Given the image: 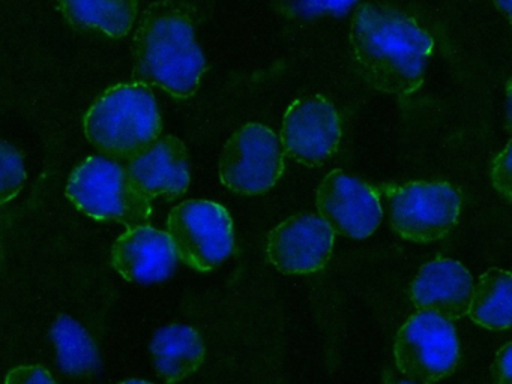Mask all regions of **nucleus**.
<instances>
[{"mask_svg": "<svg viewBox=\"0 0 512 384\" xmlns=\"http://www.w3.org/2000/svg\"><path fill=\"white\" fill-rule=\"evenodd\" d=\"M383 384H431L424 383V381L415 380V378L407 377L403 372L398 371H389L388 374L385 375V380H383Z\"/></svg>", "mask_w": 512, "mask_h": 384, "instance_id": "b1692460", "label": "nucleus"}, {"mask_svg": "<svg viewBox=\"0 0 512 384\" xmlns=\"http://www.w3.org/2000/svg\"><path fill=\"white\" fill-rule=\"evenodd\" d=\"M358 0H296L293 11L301 17H317V15H343Z\"/></svg>", "mask_w": 512, "mask_h": 384, "instance_id": "412c9836", "label": "nucleus"}, {"mask_svg": "<svg viewBox=\"0 0 512 384\" xmlns=\"http://www.w3.org/2000/svg\"><path fill=\"white\" fill-rule=\"evenodd\" d=\"M454 321L430 311H418L398 330L394 359L398 371L424 383L448 378L460 360Z\"/></svg>", "mask_w": 512, "mask_h": 384, "instance_id": "0eeeda50", "label": "nucleus"}, {"mask_svg": "<svg viewBox=\"0 0 512 384\" xmlns=\"http://www.w3.org/2000/svg\"><path fill=\"white\" fill-rule=\"evenodd\" d=\"M167 231L151 225L128 228L116 239L110 254L113 269L125 281L152 284L172 276L178 261Z\"/></svg>", "mask_w": 512, "mask_h": 384, "instance_id": "ddd939ff", "label": "nucleus"}, {"mask_svg": "<svg viewBox=\"0 0 512 384\" xmlns=\"http://www.w3.org/2000/svg\"><path fill=\"white\" fill-rule=\"evenodd\" d=\"M5 384H56V381L44 366L23 365L8 372Z\"/></svg>", "mask_w": 512, "mask_h": 384, "instance_id": "4be33fe9", "label": "nucleus"}, {"mask_svg": "<svg viewBox=\"0 0 512 384\" xmlns=\"http://www.w3.org/2000/svg\"><path fill=\"white\" fill-rule=\"evenodd\" d=\"M152 365L166 384H178L191 377L205 362L206 348L194 327L169 324L155 332L151 345Z\"/></svg>", "mask_w": 512, "mask_h": 384, "instance_id": "2eb2a0df", "label": "nucleus"}, {"mask_svg": "<svg viewBox=\"0 0 512 384\" xmlns=\"http://www.w3.org/2000/svg\"><path fill=\"white\" fill-rule=\"evenodd\" d=\"M58 363L68 375L89 377L100 366L97 344L85 327L68 315H59L52 326Z\"/></svg>", "mask_w": 512, "mask_h": 384, "instance_id": "a211bd4d", "label": "nucleus"}, {"mask_svg": "<svg viewBox=\"0 0 512 384\" xmlns=\"http://www.w3.org/2000/svg\"><path fill=\"white\" fill-rule=\"evenodd\" d=\"M316 206L335 234L353 240L370 237L385 213L377 189L343 170L323 177L317 188Z\"/></svg>", "mask_w": 512, "mask_h": 384, "instance_id": "9d476101", "label": "nucleus"}, {"mask_svg": "<svg viewBox=\"0 0 512 384\" xmlns=\"http://www.w3.org/2000/svg\"><path fill=\"white\" fill-rule=\"evenodd\" d=\"M335 231L322 216L298 213L274 228L268 236V260L284 275H310L331 260Z\"/></svg>", "mask_w": 512, "mask_h": 384, "instance_id": "9b49d317", "label": "nucleus"}, {"mask_svg": "<svg viewBox=\"0 0 512 384\" xmlns=\"http://www.w3.org/2000/svg\"><path fill=\"white\" fill-rule=\"evenodd\" d=\"M505 128L512 135V78L506 84V120Z\"/></svg>", "mask_w": 512, "mask_h": 384, "instance_id": "393cba45", "label": "nucleus"}, {"mask_svg": "<svg viewBox=\"0 0 512 384\" xmlns=\"http://www.w3.org/2000/svg\"><path fill=\"white\" fill-rule=\"evenodd\" d=\"M473 278L469 270L452 258L428 261L410 284V300L418 311L436 312L446 320L457 321L469 315Z\"/></svg>", "mask_w": 512, "mask_h": 384, "instance_id": "f8f14e48", "label": "nucleus"}, {"mask_svg": "<svg viewBox=\"0 0 512 384\" xmlns=\"http://www.w3.org/2000/svg\"><path fill=\"white\" fill-rule=\"evenodd\" d=\"M0 155V195L2 204H7L19 195L25 185V158L23 153L8 141H2Z\"/></svg>", "mask_w": 512, "mask_h": 384, "instance_id": "6ab92c4d", "label": "nucleus"}, {"mask_svg": "<svg viewBox=\"0 0 512 384\" xmlns=\"http://www.w3.org/2000/svg\"><path fill=\"white\" fill-rule=\"evenodd\" d=\"M280 140L290 159L307 167H319L340 147V116L325 96L296 99L284 113Z\"/></svg>", "mask_w": 512, "mask_h": 384, "instance_id": "1a4fd4ad", "label": "nucleus"}, {"mask_svg": "<svg viewBox=\"0 0 512 384\" xmlns=\"http://www.w3.org/2000/svg\"><path fill=\"white\" fill-rule=\"evenodd\" d=\"M119 384H152V383H149V381H143V380H127V381H122V383H119Z\"/></svg>", "mask_w": 512, "mask_h": 384, "instance_id": "bb28decb", "label": "nucleus"}, {"mask_svg": "<svg viewBox=\"0 0 512 384\" xmlns=\"http://www.w3.org/2000/svg\"><path fill=\"white\" fill-rule=\"evenodd\" d=\"M58 5L77 29L116 39L127 35L133 27L139 0H58Z\"/></svg>", "mask_w": 512, "mask_h": 384, "instance_id": "dca6fc26", "label": "nucleus"}, {"mask_svg": "<svg viewBox=\"0 0 512 384\" xmlns=\"http://www.w3.org/2000/svg\"><path fill=\"white\" fill-rule=\"evenodd\" d=\"M491 183L503 198L512 203V140L493 159Z\"/></svg>", "mask_w": 512, "mask_h": 384, "instance_id": "aec40b11", "label": "nucleus"}, {"mask_svg": "<svg viewBox=\"0 0 512 384\" xmlns=\"http://www.w3.org/2000/svg\"><path fill=\"white\" fill-rule=\"evenodd\" d=\"M470 320L488 330L512 327V273L506 270H487L479 276L473 290Z\"/></svg>", "mask_w": 512, "mask_h": 384, "instance_id": "f3484780", "label": "nucleus"}, {"mask_svg": "<svg viewBox=\"0 0 512 384\" xmlns=\"http://www.w3.org/2000/svg\"><path fill=\"white\" fill-rule=\"evenodd\" d=\"M125 167L137 191L151 201L158 197L178 200L190 186L187 147L173 135L158 138Z\"/></svg>", "mask_w": 512, "mask_h": 384, "instance_id": "4468645a", "label": "nucleus"}, {"mask_svg": "<svg viewBox=\"0 0 512 384\" xmlns=\"http://www.w3.org/2000/svg\"><path fill=\"white\" fill-rule=\"evenodd\" d=\"M134 80L160 87L173 98L193 96L206 60L190 11L175 0H161L143 12L133 42Z\"/></svg>", "mask_w": 512, "mask_h": 384, "instance_id": "f03ea898", "label": "nucleus"}, {"mask_svg": "<svg viewBox=\"0 0 512 384\" xmlns=\"http://www.w3.org/2000/svg\"><path fill=\"white\" fill-rule=\"evenodd\" d=\"M167 233L182 263L197 272H211L235 248L229 210L209 200H188L170 210Z\"/></svg>", "mask_w": 512, "mask_h": 384, "instance_id": "423d86ee", "label": "nucleus"}, {"mask_svg": "<svg viewBox=\"0 0 512 384\" xmlns=\"http://www.w3.org/2000/svg\"><path fill=\"white\" fill-rule=\"evenodd\" d=\"M67 197L76 209L97 221L119 222L128 228L151 221V200L137 191L122 162L106 156H89L74 168Z\"/></svg>", "mask_w": 512, "mask_h": 384, "instance_id": "20e7f679", "label": "nucleus"}, {"mask_svg": "<svg viewBox=\"0 0 512 384\" xmlns=\"http://www.w3.org/2000/svg\"><path fill=\"white\" fill-rule=\"evenodd\" d=\"M83 128L98 152L127 164L160 138L163 120L151 87L136 81L116 84L98 96Z\"/></svg>", "mask_w": 512, "mask_h": 384, "instance_id": "7ed1b4c3", "label": "nucleus"}, {"mask_svg": "<svg viewBox=\"0 0 512 384\" xmlns=\"http://www.w3.org/2000/svg\"><path fill=\"white\" fill-rule=\"evenodd\" d=\"M493 2L496 8L499 9V12L505 15L506 20L512 26V0H493Z\"/></svg>", "mask_w": 512, "mask_h": 384, "instance_id": "a878e982", "label": "nucleus"}, {"mask_svg": "<svg viewBox=\"0 0 512 384\" xmlns=\"http://www.w3.org/2000/svg\"><path fill=\"white\" fill-rule=\"evenodd\" d=\"M350 51L361 77L379 92L406 96L424 83L433 36L386 3H362L350 23Z\"/></svg>", "mask_w": 512, "mask_h": 384, "instance_id": "f257e3e1", "label": "nucleus"}, {"mask_svg": "<svg viewBox=\"0 0 512 384\" xmlns=\"http://www.w3.org/2000/svg\"><path fill=\"white\" fill-rule=\"evenodd\" d=\"M218 167L221 183L235 194H265L283 176V144L268 126L247 123L224 144Z\"/></svg>", "mask_w": 512, "mask_h": 384, "instance_id": "6e6552de", "label": "nucleus"}, {"mask_svg": "<svg viewBox=\"0 0 512 384\" xmlns=\"http://www.w3.org/2000/svg\"><path fill=\"white\" fill-rule=\"evenodd\" d=\"M392 233L412 243H433L448 236L461 212V197L448 182L412 180L377 186Z\"/></svg>", "mask_w": 512, "mask_h": 384, "instance_id": "39448f33", "label": "nucleus"}, {"mask_svg": "<svg viewBox=\"0 0 512 384\" xmlns=\"http://www.w3.org/2000/svg\"><path fill=\"white\" fill-rule=\"evenodd\" d=\"M491 383L512 384V342L497 351L491 365Z\"/></svg>", "mask_w": 512, "mask_h": 384, "instance_id": "5701e85b", "label": "nucleus"}]
</instances>
